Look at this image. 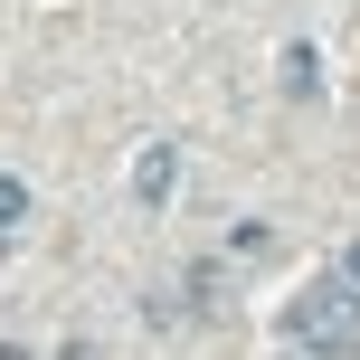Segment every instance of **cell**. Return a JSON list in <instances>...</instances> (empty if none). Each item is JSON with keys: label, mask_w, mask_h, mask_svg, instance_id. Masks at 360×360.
I'll return each instance as SVG.
<instances>
[{"label": "cell", "mask_w": 360, "mask_h": 360, "mask_svg": "<svg viewBox=\"0 0 360 360\" xmlns=\"http://www.w3.org/2000/svg\"><path fill=\"white\" fill-rule=\"evenodd\" d=\"M285 342L304 360H360V285H304L285 304Z\"/></svg>", "instance_id": "6da1fadb"}, {"label": "cell", "mask_w": 360, "mask_h": 360, "mask_svg": "<svg viewBox=\"0 0 360 360\" xmlns=\"http://www.w3.org/2000/svg\"><path fill=\"white\" fill-rule=\"evenodd\" d=\"M171 180H180V152H171V143H152L143 162H133V199H143V209H162Z\"/></svg>", "instance_id": "7a4b0ae2"}, {"label": "cell", "mask_w": 360, "mask_h": 360, "mask_svg": "<svg viewBox=\"0 0 360 360\" xmlns=\"http://www.w3.org/2000/svg\"><path fill=\"white\" fill-rule=\"evenodd\" d=\"M313 57H323V48H285V86H294V95L323 86V67H313Z\"/></svg>", "instance_id": "3957f363"}, {"label": "cell", "mask_w": 360, "mask_h": 360, "mask_svg": "<svg viewBox=\"0 0 360 360\" xmlns=\"http://www.w3.org/2000/svg\"><path fill=\"white\" fill-rule=\"evenodd\" d=\"M19 218H29V180H10V171H0V237H10Z\"/></svg>", "instance_id": "277c9868"}, {"label": "cell", "mask_w": 360, "mask_h": 360, "mask_svg": "<svg viewBox=\"0 0 360 360\" xmlns=\"http://www.w3.org/2000/svg\"><path fill=\"white\" fill-rule=\"evenodd\" d=\"M342 285H360V247H351V256H342Z\"/></svg>", "instance_id": "5b68a950"}, {"label": "cell", "mask_w": 360, "mask_h": 360, "mask_svg": "<svg viewBox=\"0 0 360 360\" xmlns=\"http://www.w3.org/2000/svg\"><path fill=\"white\" fill-rule=\"evenodd\" d=\"M0 360H29V351H19V342H0Z\"/></svg>", "instance_id": "8992f818"}]
</instances>
